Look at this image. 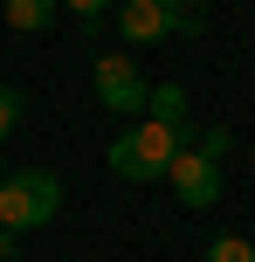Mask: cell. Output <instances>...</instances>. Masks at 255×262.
I'll return each instance as SVG.
<instances>
[{"label": "cell", "mask_w": 255, "mask_h": 262, "mask_svg": "<svg viewBox=\"0 0 255 262\" xmlns=\"http://www.w3.org/2000/svg\"><path fill=\"white\" fill-rule=\"evenodd\" d=\"M200 152L207 159H228V131H200Z\"/></svg>", "instance_id": "obj_10"}, {"label": "cell", "mask_w": 255, "mask_h": 262, "mask_svg": "<svg viewBox=\"0 0 255 262\" xmlns=\"http://www.w3.org/2000/svg\"><path fill=\"white\" fill-rule=\"evenodd\" d=\"M145 118H159V124H179V131H187V83H159Z\"/></svg>", "instance_id": "obj_7"}, {"label": "cell", "mask_w": 255, "mask_h": 262, "mask_svg": "<svg viewBox=\"0 0 255 262\" xmlns=\"http://www.w3.org/2000/svg\"><path fill=\"white\" fill-rule=\"evenodd\" d=\"M207 262H255V242L248 235H221V242H207Z\"/></svg>", "instance_id": "obj_8"}, {"label": "cell", "mask_w": 255, "mask_h": 262, "mask_svg": "<svg viewBox=\"0 0 255 262\" xmlns=\"http://www.w3.org/2000/svg\"><path fill=\"white\" fill-rule=\"evenodd\" d=\"M179 7H200V0H179Z\"/></svg>", "instance_id": "obj_13"}, {"label": "cell", "mask_w": 255, "mask_h": 262, "mask_svg": "<svg viewBox=\"0 0 255 262\" xmlns=\"http://www.w3.org/2000/svg\"><path fill=\"white\" fill-rule=\"evenodd\" d=\"M14 124H21V90H7V83H0V138H7Z\"/></svg>", "instance_id": "obj_9"}, {"label": "cell", "mask_w": 255, "mask_h": 262, "mask_svg": "<svg viewBox=\"0 0 255 262\" xmlns=\"http://www.w3.org/2000/svg\"><path fill=\"white\" fill-rule=\"evenodd\" d=\"M187 145H193V138H187L179 124L138 118L118 145H110V172H118V180H166V172H173V159L187 152Z\"/></svg>", "instance_id": "obj_1"}, {"label": "cell", "mask_w": 255, "mask_h": 262, "mask_svg": "<svg viewBox=\"0 0 255 262\" xmlns=\"http://www.w3.org/2000/svg\"><path fill=\"white\" fill-rule=\"evenodd\" d=\"M0 7H7V0H0Z\"/></svg>", "instance_id": "obj_15"}, {"label": "cell", "mask_w": 255, "mask_h": 262, "mask_svg": "<svg viewBox=\"0 0 255 262\" xmlns=\"http://www.w3.org/2000/svg\"><path fill=\"white\" fill-rule=\"evenodd\" d=\"M14 242H21V235H14V228H0V262H14Z\"/></svg>", "instance_id": "obj_12"}, {"label": "cell", "mask_w": 255, "mask_h": 262, "mask_svg": "<svg viewBox=\"0 0 255 262\" xmlns=\"http://www.w3.org/2000/svg\"><path fill=\"white\" fill-rule=\"evenodd\" d=\"M55 207H62V180L55 172H14V180H0V228H14V235L49 228Z\"/></svg>", "instance_id": "obj_2"}, {"label": "cell", "mask_w": 255, "mask_h": 262, "mask_svg": "<svg viewBox=\"0 0 255 262\" xmlns=\"http://www.w3.org/2000/svg\"><path fill=\"white\" fill-rule=\"evenodd\" d=\"M62 7H76V14H104L110 0H62Z\"/></svg>", "instance_id": "obj_11"}, {"label": "cell", "mask_w": 255, "mask_h": 262, "mask_svg": "<svg viewBox=\"0 0 255 262\" xmlns=\"http://www.w3.org/2000/svg\"><path fill=\"white\" fill-rule=\"evenodd\" d=\"M166 180H173V193L187 200V207H214V200H221V159H207L200 145H187Z\"/></svg>", "instance_id": "obj_5"}, {"label": "cell", "mask_w": 255, "mask_h": 262, "mask_svg": "<svg viewBox=\"0 0 255 262\" xmlns=\"http://www.w3.org/2000/svg\"><path fill=\"white\" fill-rule=\"evenodd\" d=\"M97 104L118 111V118H131V124L152 111V83L138 76L131 55H97Z\"/></svg>", "instance_id": "obj_4"}, {"label": "cell", "mask_w": 255, "mask_h": 262, "mask_svg": "<svg viewBox=\"0 0 255 262\" xmlns=\"http://www.w3.org/2000/svg\"><path fill=\"white\" fill-rule=\"evenodd\" d=\"M55 7H62V0H7L0 14H7V21L21 28V35H41V28L55 21Z\"/></svg>", "instance_id": "obj_6"}, {"label": "cell", "mask_w": 255, "mask_h": 262, "mask_svg": "<svg viewBox=\"0 0 255 262\" xmlns=\"http://www.w3.org/2000/svg\"><path fill=\"white\" fill-rule=\"evenodd\" d=\"M118 28H124V41H173V35H200V21H193V7H179V0H124V14H118Z\"/></svg>", "instance_id": "obj_3"}, {"label": "cell", "mask_w": 255, "mask_h": 262, "mask_svg": "<svg viewBox=\"0 0 255 262\" xmlns=\"http://www.w3.org/2000/svg\"><path fill=\"white\" fill-rule=\"evenodd\" d=\"M248 166H255V152H248Z\"/></svg>", "instance_id": "obj_14"}]
</instances>
